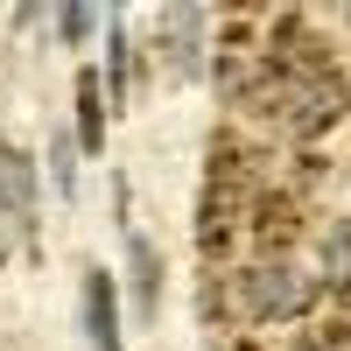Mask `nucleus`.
<instances>
[{"label": "nucleus", "mask_w": 351, "mask_h": 351, "mask_svg": "<svg viewBox=\"0 0 351 351\" xmlns=\"http://www.w3.org/2000/svg\"><path fill=\"white\" fill-rule=\"evenodd\" d=\"M239 211H246V155L232 148V141H218L211 148V176H204V204H197V246L211 260L232 246Z\"/></svg>", "instance_id": "obj_1"}, {"label": "nucleus", "mask_w": 351, "mask_h": 351, "mask_svg": "<svg viewBox=\"0 0 351 351\" xmlns=\"http://www.w3.org/2000/svg\"><path fill=\"white\" fill-rule=\"evenodd\" d=\"M267 77H274V84H267V106H274V120L295 134V141L324 134L337 112H344V84H337V71H295V77L267 71Z\"/></svg>", "instance_id": "obj_2"}, {"label": "nucleus", "mask_w": 351, "mask_h": 351, "mask_svg": "<svg viewBox=\"0 0 351 351\" xmlns=\"http://www.w3.org/2000/svg\"><path fill=\"white\" fill-rule=\"evenodd\" d=\"M239 302H246V316H260V324H288V316H302L316 302V281H302L274 253V260H260L253 274H239Z\"/></svg>", "instance_id": "obj_3"}, {"label": "nucleus", "mask_w": 351, "mask_h": 351, "mask_svg": "<svg viewBox=\"0 0 351 351\" xmlns=\"http://www.w3.org/2000/svg\"><path fill=\"white\" fill-rule=\"evenodd\" d=\"M36 253V169L21 148H0V246Z\"/></svg>", "instance_id": "obj_4"}, {"label": "nucleus", "mask_w": 351, "mask_h": 351, "mask_svg": "<svg viewBox=\"0 0 351 351\" xmlns=\"http://www.w3.org/2000/svg\"><path fill=\"white\" fill-rule=\"evenodd\" d=\"M84 330H92V351H120V324H112V281L92 267L84 274Z\"/></svg>", "instance_id": "obj_5"}, {"label": "nucleus", "mask_w": 351, "mask_h": 351, "mask_svg": "<svg viewBox=\"0 0 351 351\" xmlns=\"http://www.w3.org/2000/svg\"><path fill=\"white\" fill-rule=\"evenodd\" d=\"M162 43H169V71L197 77V8H169L162 14Z\"/></svg>", "instance_id": "obj_6"}, {"label": "nucleus", "mask_w": 351, "mask_h": 351, "mask_svg": "<svg viewBox=\"0 0 351 351\" xmlns=\"http://www.w3.org/2000/svg\"><path fill=\"white\" fill-rule=\"evenodd\" d=\"M134 295H141V316H155V302H162V260H155V246L134 232Z\"/></svg>", "instance_id": "obj_7"}, {"label": "nucleus", "mask_w": 351, "mask_h": 351, "mask_svg": "<svg viewBox=\"0 0 351 351\" xmlns=\"http://www.w3.org/2000/svg\"><path fill=\"white\" fill-rule=\"evenodd\" d=\"M324 281L337 295H351V218H337L330 239H324Z\"/></svg>", "instance_id": "obj_8"}, {"label": "nucleus", "mask_w": 351, "mask_h": 351, "mask_svg": "<svg viewBox=\"0 0 351 351\" xmlns=\"http://www.w3.org/2000/svg\"><path fill=\"white\" fill-rule=\"evenodd\" d=\"M77 141L84 148H106V112H99V77H77Z\"/></svg>", "instance_id": "obj_9"}, {"label": "nucleus", "mask_w": 351, "mask_h": 351, "mask_svg": "<svg viewBox=\"0 0 351 351\" xmlns=\"http://www.w3.org/2000/svg\"><path fill=\"white\" fill-rule=\"evenodd\" d=\"M344 28H351V8H344Z\"/></svg>", "instance_id": "obj_10"}]
</instances>
